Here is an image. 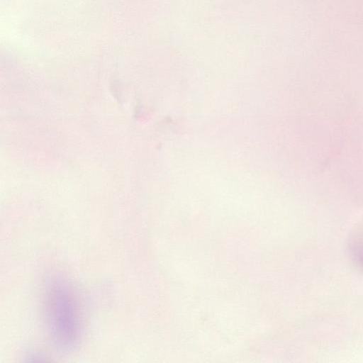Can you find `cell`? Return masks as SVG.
<instances>
[{"label":"cell","instance_id":"1","mask_svg":"<svg viewBox=\"0 0 363 363\" xmlns=\"http://www.w3.org/2000/svg\"><path fill=\"white\" fill-rule=\"evenodd\" d=\"M43 308L47 332L53 347L70 352L79 345L83 335V317L72 285L61 275L46 278Z\"/></svg>","mask_w":363,"mask_h":363},{"label":"cell","instance_id":"2","mask_svg":"<svg viewBox=\"0 0 363 363\" xmlns=\"http://www.w3.org/2000/svg\"><path fill=\"white\" fill-rule=\"evenodd\" d=\"M352 251L357 261L363 266V228L357 230L353 235Z\"/></svg>","mask_w":363,"mask_h":363}]
</instances>
